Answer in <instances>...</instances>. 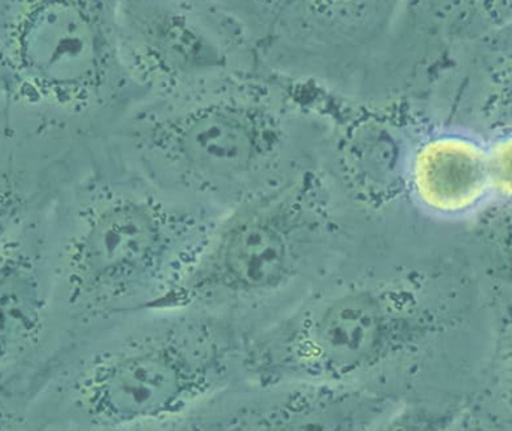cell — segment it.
I'll use <instances>...</instances> for the list:
<instances>
[{"mask_svg": "<svg viewBox=\"0 0 512 431\" xmlns=\"http://www.w3.org/2000/svg\"><path fill=\"white\" fill-rule=\"evenodd\" d=\"M47 310L41 261L18 228L0 247V369L38 343Z\"/></svg>", "mask_w": 512, "mask_h": 431, "instance_id": "30bf717a", "label": "cell"}, {"mask_svg": "<svg viewBox=\"0 0 512 431\" xmlns=\"http://www.w3.org/2000/svg\"><path fill=\"white\" fill-rule=\"evenodd\" d=\"M421 325L396 289L352 283L261 334L245 348V367L261 382L348 384L402 351Z\"/></svg>", "mask_w": 512, "mask_h": 431, "instance_id": "52a82bcc", "label": "cell"}, {"mask_svg": "<svg viewBox=\"0 0 512 431\" xmlns=\"http://www.w3.org/2000/svg\"><path fill=\"white\" fill-rule=\"evenodd\" d=\"M126 66L147 96L265 74L218 0H117Z\"/></svg>", "mask_w": 512, "mask_h": 431, "instance_id": "ba28073f", "label": "cell"}, {"mask_svg": "<svg viewBox=\"0 0 512 431\" xmlns=\"http://www.w3.org/2000/svg\"><path fill=\"white\" fill-rule=\"evenodd\" d=\"M24 201L20 189L9 182H0V247L20 228Z\"/></svg>", "mask_w": 512, "mask_h": 431, "instance_id": "7c38bea8", "label": "cell"}, {"mask_svg": "<svg viewBox=\"0 0 512 431\" xmlns=\"http://www.w3.org/2000/svg\"><path fill=\"white\" fill-rule=\"evenodd\" d=\"M487 174V156L474 144L459 138L427 141L412 158V186L429 206H445L448 192L480 188Z\"/></svg>", "mask_w": 512, "mask_h": 431, "instance_id": "8fae6325", "label": "cell"}, {"mask_svg": "<svg viewBox=\"0 0 512 431\" xmlns=\"http://www.w3.org/2000/svg\"><path fill=\"white\" fill-rule=\"evenodd\" d=\"M245 349L218 325L167 322L93 355L71 384L72 411L95 429L183 420L218 396Z\"/></svg>", "mask_w": 512, "mask_h": 431, "instance_id": "277c9868", "label": "cell"}, {"mask_svg": "<svg viewBox=\"0 0 512 431\" xmlns=\"http://www.w3.org/2000/svg\"><path fill=\"white\" fill-rule=\"evenodd\" d=\"M262 393L222 408L219 414L186 420L215 421V429H364L376 418V400L348 384L259 382ZM210 427V429H212Z\"/></svg>", "mask_w": 512, "mask_h": 431, "instance_id": "9c48e42d", "label": "cell"}, {"mask_svg": "<svg viewBox=\"0 0 512 431\" xmlns=\"http://www.w3.org/2000/svg\"><path fill=\"white\" fill-rule=\"evenodd\" d=\"M504 87L505 92H507L508 96L512 99V59L511 62L508 63L507 69H505Z\"/></svg>", "mask_w": 512, "mask_h": 431, "instance_id": "4fadbf2b", "label": "cell"}, {"mask_svg": "<svg viewBox=\"0 0 512 431\" xmlns=\"http://www.w3.org/2000/svg\"><path fill=\"white\" fill-rule=\"evenodd\" d=\"M327 226L324 182L312 168L252 192L212 226L155 310L236 306L279 294L303 273Z\"/></svg>", "mask_w": 512, "mask_h": 431, "instance_id": "5b68a950", "label": "cell"}, {"mask_svg": "<svg viewBox=\"0 0 512 431\" xmlns=\"http://www.w3.org/2000/svg\"><path fill=\"white\" fill-rule=\"evenodd\" d=\"M292 90L259 75L146 96L122 120L120 137L147 173L183 188L261 191L307 168L309 132L328 122Z\"/></svg>", "mask_w": 512, "mask_h": 431, "instance_id": "6da1fadb", "label": "cell"}, {"mask_svg": "<svg viewBox=\"0 0 512 431\" xmlns=\"http://www.w3.org/2000/svg\"><path fill=\"white\" fill-rule=\"evenodd\" d=\"M0 89L65 117L147 96L123 57L117 0H0Z\"/></svg>", "mask_w": 512, "mask_h": 431, "instance_id": "7a4b0ae2", "label": "cell"}, {"mask_svg": "<svg viewBox=\"0 0 512 431\" xmlns=\"http://www.w3.org/2000/svg\"><path fill=\"white\" fill-rule=\"evenodd\" d=\"M212 226L147 192L105 191L80 213L63 253L69 304L87 313L155 310Z\"/></svg>", "mask_w": 512, "mask_h": 431, "instance_id": "3957f363", "label": "cell"}, {"mask_svg": "<svg viewBox=\"0 0 512 431\" xmlns=\"http://www.w3.org/2000/svg\"><path fill=\"white\" fill-rule=\"evenodd\" d=\"M265 74L358 105L387 56L403 0H218Z\"/></svg>", "mask_w": 512, "mask_h": 431, "instance_id": "8992f818", "label": "cell"}]
</instances>
